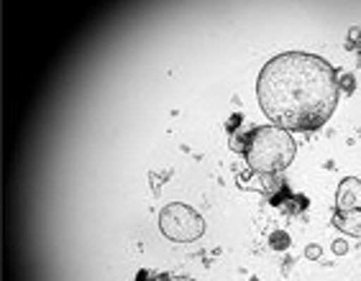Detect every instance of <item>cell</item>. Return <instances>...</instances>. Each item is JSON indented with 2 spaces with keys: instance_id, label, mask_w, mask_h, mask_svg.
Listing matches in <instances>:
<instances>
[{
  "instance_id": "cell-1",
  "label": "cell",
  "mask_w": 361,
  "mask_h": 281,
  "mask_svg": "<svg viewBox=\"0 0 361 281\" xmlns=\"http://www.w3.org/2000/svg\"><path fill=\"white\" fill-rule=\"evenodd\" d=\"M338 75L323 56L287 51L262 67L257 80L259 108L271 125L315 130L326 125L338 105Z\"/></svg>"
},
{
  "instance_id": "cell-2",
  "label": "cell",
  "mask_w": 361,
  "mask_h": 281,
  "mask_svg": "<svg viewBox=\"0 0 361 281\" xmlns=\"http://www.w3.org/2000/svg\"><path fill=\"white\" fill-rule=\"evenodd\" d=\"M241 141L243 144L238 149H241L246 164L259 174L285 172L298 154V144H295L292 133L279 125H259V128L249 130Z\"/></svg>"
},
{
  "instance_id": "cell-3",
  "label": "cell",
  "mask_w": 361,
  "mask_h": 281,
  "mask_svg": "<svg viewBox=\"0 0 361 281\" xmlns=\"http://www.w3.org/2000/svg\"><path fill=\"white\" fill-rule=\"evenodd\" d=\"M159 230L174 243H192L205 233V220L190 205L169 202L159 213Z\"/></svg>"
},
{
  "instance_id": "cell-4",
  "label": "cell",
  "mask_w": 361,
  "mask_h": 281,
  "mask_svg": "<svg viewBox=\"0 0 361 281\" xmlns=\"http://www.w3.org/2000/svg\"><path fill=\"white\" fill-rule=\"evenodd\" d=\"M336 210H361V179L346 177L336 192Z\"/></svg>"
},
{
  "instance_id": "cell-5",
  "label": "cell",
  "mask_w": 361,
  "mask_h": 281,
  "mask_svg": "<svg viewBox=\"0 0 361 281\" xmlns=\"http://www.w3.org/2000/svg\"><path fill=\"white\" fill-rule=\"evenodd\" d=\"M334 225L338 227L341 233L361 238V210H336Z\"/></svg>"
},
{
  "instance_id": "cell-6",
  "label": "cell",
  "mask_w": 361,
  "mask_h": 281,
  "mask_svg": "<svg viewBox=\"0 0 361 281\" xmlns=\"http://www.w3.org/2000/svg\"><path fill=\"white\" fill-rule=\"evenodd\" d=\"M269 243L274 251H287V248H290V235H287L285 230H277V233H271Z\"/></svg>"
},
{
  "instance_id": "cell-7",
  "label": "cell",
  "mask_w": 361,
  "mask_h": 281,
  "mask_svg": "<svg viewBox=\"0 0 361 281\" xmlns=\"http://www.w3.org/2000/svg\"><path fill=\"white\" fill-rule=\"evenodd\" d=\"M152 281H195V279H190V276H157Z\"/></svg>"
},
{
  "instance_id": "cell-8",
  "label": "cell",
  "mask_w": 361,
  "mask_h": 281,
  "mask_svg": "<svg viewBox=\"0 0 361 281\" xmlns=\"http://www.w3.org/2000/svg\"><path fill=\"white\" fill-rule=\"evenodd\" d=\"M346 240H336V246H334V251H336V254H341V256H343V254H346Z\"/></svg>"
},
{
  "instance_id": "cell-9",
  "label": "cell",
  "mask_w": 361,
  "mask_h": 281,
  "mask_svg": "<svg viewBox=\"0 0 361 281\" xmlns=\"http://www.w3.org/2000/svg\"><path fill=\"white\" fill-rule=\"evenodd\" d=\"M305 256H307V258H318V256H320V251H318V246H307V251H305Z\"/></svg>"
}]
</instances>
